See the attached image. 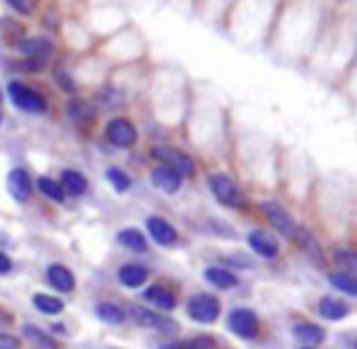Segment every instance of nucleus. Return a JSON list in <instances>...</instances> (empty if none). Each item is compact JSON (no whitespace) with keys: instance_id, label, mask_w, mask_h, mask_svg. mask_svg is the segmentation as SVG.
Instances as JSON below:
<instances>
[{"instance_id":"nucleus-1","label":"nucleus","mask_w":357,"mask_h":349,"mask_svg":"<svg viewBox=\"0 0 357 349\" xmlns=\"http://www.w3.org/2000/svg\"><path fill=\"white\" fill-rule=\"evenodd\" d=\"M186 310H189L191 320H196V323H201V325H211V323H215L220 315V300L211 293H199L189 300Z\"/></svg>"},{"instance_id":"nucleus-2","label":"nucleus","mask_w":357,"mask_h":349,"mask_svg":"<svg viewBox=\"0 0 357 349\" xmlns=\"http://www.w3.org/2000/svg\"><path fill=\"white\" fill-rule=\"evenodd\" d=\"M8 95H10L13 105L25 110V113H45L47 110V100L25 84H10L8 86Z\"/></svg>"},{"instance_id":"nucleus-3","label":"nucleus","mask_w":357,"mask_h":349,"mask_svg":"<svg viewBox=\"0 0 357 349\" xmlns=\"http://www.w3.org/2000/svg\"><path fill=\"white\" fill-rule=\"evenodd\" d=\"M208 186H211V191H213V196L218 198V203H223V205L240 208L245 203L243 191H240L233 183V178L225 176V173H213V176L208 178Z\"/></svg>"},{"instance_id":"nucleus-4","label":"nucleus","mask_w":357,"mask_h":349,"mask_svg":"<svg viewBox=\"0 0 357 349\" xmlns=\"http://www.w3.org/2000/svg\"><path fill=\"white\" fill-rule=\"evenodd\" d=\"M154 157L164 164V166L174 169L181 178H189L196 173V164L189 154L178 152V149H172V147H162V149H154Z\"/></svg>"},{"instance_id":"nucleus-5","label":"nucleus","mask_w":357,"mask_h":349,"mask_svg":"<svg viewBox=\"0 0 357 349\" xmlns=\"http://www.w3.org/2000/svg\"><path fill=\"white\" fill-rule=\"evenodd\" d=\"M125 318H130L135 325H142V327H159V329H176V325L172 320H167L164 315L152 313L149 308H142L139 303H130L123 308Z\"/></svg>"},{"instance_id":"nucleus-6","label":"nucleus","mask_w":357,"mask_h":349,"mask_svg":"<svg viewBox=\"0 0 357 349\" xmlns=\"http://www.w3.org/2000/svg\"><path fill=\"white\" fill-rule=\"evenodd\" d=\"M228 327H230V332L238 334V337L252 339L255 334H257V329H259V320H257V315H255V310L235 308L233 313H230V318H228Z\"/></svg>"},{"instance_id":"nucleus-7","label":"nucleus","mask_w":357,"mask_h":349,"mask_svg":"<svg viewBox=\"0 0 357 349\" xmlns=\"http://www.w3.org/2000/svg\"><path fill=\"white\" fill-rule=\"evenodd\" d=\"M105 137H108L115 147L128 149L137 142V130H135V125L130 123V120L115 118V120H110L108 127H105Z\"/></svg>"},{"instance_id":"nucleus-8","label":"nucleus","mask_w":357,"mask_h":349,"mask_svg":"<svg viewBox=\"0 0 357 349\" xmlns=\"http://www.w3.org/2000/svg\"><path fill=\"white\" fill-rule=\"evenodd\" d=\"M262 210H264V217H267V220L274 225V230H279L282 235L291 237V240L296 237L298 225L291 220V215H289V212L284 210V208L279 205V203H264Z\"/></svg>"},{"instance_id":"nucleus-9","label":"nucleus","mask_w":357,"mask_h":349,"mask_svg":"<svg viewBox=\"0 0 357 349\" xmlns=\"http://www.w3.org/2000/svg\"><path fill=\"white\" fill-rule=\"evenodd\" d=\"M8 191H10V196L15 198L17 203H25L27 198H30L32 183L25 169H13V171L8 173Z\"/></svg>"},{"instance_id":"nucleus-10","label":"nucleus","mask_w":357,"mask_h":349,"mask_svg":"<svg viewBox=\"0 0 357 349\" xmlns=\"http://www.w3.org/2000/svg\"><path fill=\"white\" fill-rule=\"evenodd\" d=\"M147 232L152 235V240L157 242V245H164V247L174 245V242L178 240L176 230H174V227L169 225L164 217H149V220H147Z\"/></svg>"},{"instance_id":"nucleus-11","label":"nucleus","mask_w":357,"mask_h":349,"mask_svg":"<svg viewBox=\"0 0 357 349\" xmlns=\"http://www.w3.org/2000/svg\"><path fill=\"white\" fill-rule=\"evenodd\" d=\"M152 183L162 193H169V196H172V193H176L178 188H181V176H178L174 169H169L162 164V166H157L152 171Z\"/></svg>"},{"instance_id":"nucleus-12","label":"nucleus","mask_w":357,"mask_h":349,"mask_svg":"<svg viewBox=\"0 0 357 349\" xmlns=\"http://www.w3.org/2000/svg\"><path fill=\"white\" fill-rule=\"evenodd\" d=\"M47 279H50V284L54 286L59 293H71V290L76 288L74 274H71L64 264H52L50 269H47Z\"/></svg>"},{"instance_id":"nucleus-13","label":"nucleus","mask_w":357,"mask_h":349,"mask_svg":"<svg viewBox=\"0 0 357 349\" xmlns=\"http://www.w3.org/2000/svg\"><path fill=\"white\" fill-rule=\"evenodd\" d=\"M52 42L50 40H45V37H30V40H25V42H20L17 45V52L20 54H25V56H30V59H45L47 61V56L52 54Z\"/></svg>"},{"instance_id":"nucleus-14","label":"nucleus","mask_w":357,"mask_h":349,"mask_svg":"<svg viewBox=\"0 0 357 349\" xmlns=\"http://www.w3.org/2000/svg\"><path fill=\"white\" fill-rule=\"evenodd\" d=\"M59 186H61V191H64L66 196H84L86 188H89V181H86L84 173L74 171V169H66V171L61 173Z\"/></svg>"},{"instance_id":"nucleus-15","label":"nucleus","mask_w":357,"mask_h":349,"mask_svg":"<svg viewBox=\"0 0 357 349\" xmlns=\"http://www.w3.org/2000/svg\"><path fill=\"white\" fill-rule=\"evenodd\" d=\"M147 276H149V271L144 269L142 264H125V266H120V271H118L120 284L128 286V288H139V286L147 281Z\"/></svg>"},{"instance_id":"nucleus-16","label":"nucleus","mask_w":357,"mask_h":349,"mask_svg":"<svg viewBox=\"0 0 357 349\" xmlns=\"http://www.w3.org/2000/svg\"><path fill=\"white\" fill-rule=\"evenodd\" d=\"M248 242L259 256H264V259H274V256H277L279 245L272 235H267V232H252Z\"/></svg>"},{"instance_id":"nucleus-17","label":"nucleus","mask_w":357,"mask_h":349,"mask_svg":"<svg viewBox=\"0 0 357 349\" xmlns=\"http://www.w3.org/2000/svg\"><path fill=\"white\" fill-rule=\"evenodd\" d=\"M206 281L220 290L235 288V286H238V276L230 269H223V266H208V269H206Z\"/></svg>"},{"instance_id":"nucleus-18","label":"nucleus","mask_w":357,"mask_h":349,"mask_svg":"<svg viewBox=\"0 0 357 349\" xmlns=\"http://www.w3.org/2000/svg\"><path fill=\"white\" fill-rule=\"evenodd\" d=\"M318 313H321L326 320H342V318L350 315V305L342 303V300H337V298L326 295V298H321V303H318Z\"/></svg>"},{"instance_id":"nucleus-19","label":"nucleus","mask_w":357,"mask_h":349,"mask_svg":"<svg viewBox=\"0 0 357 349\" xmlns=\"http://www.w3.org/2000/svg\"><path fill=\"white\" fill-rule=\"evenodd\" d=\"M144 298L149 300L152 305H157L159 310H174L176 308V298H174V293H169L167 288H162V286H152V288L144 290Z\"/></svg>"},{"instance_id":"nucleus-20","label":"nucleus","mask_w":357,"mask_h":349,"mask_svg":"<svg viewBox=\"0 0 357 349\" xmlns=\"http://www.w3.org/2000/svg\"><path fill=\"white\" fill-rule=\"evenodd\" d=\"M294 334H296V339H301V342H306V344H318L326 339V329L318 327V325H313V323L296 325V327H294Z\"/></svg>"},{"instance_id":"nucleus-21","label":"nucleus","mask_w":357,"mask_h":349,"mask_svg":"<svg viewBox=\"0 0 357 349\" xmlns=\"http://www.w3.org/2000/svg\"><path fill=\"white\" fill-rule=\"evenodd\" d=\"M118 242H120L123 247H128V249H132V251H144V249H147V240H144L142 232L135 230V227H128V230H120Z\"/></svg>"},{"instance_id":"nucleus-22","label":"nucleus","mask_w":357,"mask_h":349,"mask_svg":"<svg viewBox=\"0 0 357 349\" xmlns=\"http://www.w3.org/2000/svg\"><path fill=\"white\" fill-rule=\"evenodd\" d=\"M32 305L45 315H59L61 310H64V303H61L59 298H54V295H45V293H37L35 298H32Z\"/></svg>"},{"instance_id":"nucleus-23","label":"nucleus","mask_w":357,"mask_h":349,"mask_svg":"<svg viewBox=\"0 0 357 349\" xmlns=\"http://www.w3.org/2000/svg\"><path fill=\"white\" fill-rule=\"evenodd\" d=\"M96 315H98L103 323H110V325H120L125 320L123 308L115 303H98L96 305Z\"/></svg>"},{"instance_id":"nucleus-24","label":"nucleus","mask_w":357,"mask_h":349,"mask_svg":"<svg viewBox=\"0 0 357 349\" xmlns=\"http://www.w3.org/2000/svg\"><path fill=\"white\" fill-rule=\"evenodd\" d=\"M331 286H335L337 290H342V293L347 295H357V281L352 274H347V271H335V274H331Z\"/></svg>"},{"instance_id":"nucleus-25","label":"nucleus","mask_w":357,"mask_h":349,"mask_svg":"<svg viewBox=\"0 0 357 349\" xmlns=\"http://www.w3.org/2000/svg\"><path fill=\"white\" fill-rule=\"evenodd\" d=\"M294 240L301 242V247L308 251V254H311V259L316 261V264H321V266L326 264V259H323V256H321V247H318V242L313 240V237L308 235L306 230H301V227H298V232H296V237H294Z\"/></svg>"},{"instance_id":"nucleus-26","label":"nucleus","mask_w":357,"mask_h":349,"mask_svg":"<svg viewBox=\"0 0 357 349\" xmlns=\"http://www.w3.org/2000/svg\"><path fill=\"white\" fill-rule=\"evenodd\" d=\"M105 178H108L110 186H113L118 193H125L130 186H132V181H130V176L123 171V169H118V166H110L108 171H105Z\"/></svg>"},{"instance_id":"nucleus-27","label":"nucleus","mask_w":357,"mask_h":349,"mask_svg":"<svg viewBox=\"0 0 357 349\" xmlns=\"http://www.w3.org/2000/svg\"><path fill=\"white\" fill-rule=\"evenodd\" d=\"M22 332H25L27 339H32V342L40 344V347H45V349H56V347H59V344H56L50 334L42 332V329L35 327V325H25V329H22Z\"/></svg>"},{"instance_id":"nucleus-28","label":"nucleus","mask_w":357,"mask_h":349,"mask_svg":"<svg viewBox=\"0 0 357 349\" xmlns=\"http://www.w3.org/2000/svg\"><path fill=\"white\" fill-rule=\"evenodd\" d=\"M37 188H40L42 196L52 198L54 203H61V201H64V191H61L59 181H52V178H45V176H42L40 181H37Z\"/></svg>"},{"instance_id":"nucleus-29","label":"nucleus","mask_w":357,"mask_h":349,"mask_svg":"<svg viewBox=\"0 0 357 349\" xmlns=\"http://www.w3.org/2000/svg\"><path fill=\"white\" fill-rule=\"evenodd\" d=\"M69 115L74 120H91L96 115L93 105L91 103H84V100H71L69 103Z\"/></svg>"},{"instance_id":"nucleus-30","label":"nucleus","mask_w":357,"mask_h":349,"mask_svg":"<svg viewBox=\"0 0 357 349\" xmlns=\"http://www.w3.org/2000/svg\"><path fill=\"white\" fill-rule=\"evenodd\" d=\"M335 261L340 266H345L347 274H352V271L357 269V259H355V254H352V251H335Z\"/></svg>"},{"instance_id":"nucleus-31","label":"nucleus","mask_w":357,"mask_h":349,"mask_svg":"<svg viewBox=\"0 0 357 349\" xmlns=\"http://www.w3.org/2000/svg\"><path fill=\"white\" fill-rule=\"evenodd\" d=\"M8 6L15 13H20V15H30L37 8V0H8Z\"/></svg>"},{"instance_id":"nucleus-32","label":"nucleus","mask_w":357,"mask_h":349,"mask_svg":"<svg viewBox=\"0 0 357 349\" xmlns=\"http://www.w3.org/2000/svg\"><path fill=\"white\" fill-rule=\"evenodd\" d=\"M0 349H20V339L15 334L0 332Z\"/></svg>"},{"instance_id":"nucleus-33","label":"nucleus","mask_w":357,"mask_h":349,"mask_svg":"<svg viewBox=\"0 0 357 349\" xmlns=\"http://www.w3.org/2000/svg\"><path fill=\"white\" fill-rule=\"evenodd\" d=\"M10 271H13V261H10V256L3 254V251H0V274H10Z\"/></svg>"},{"instance_id":"nucleus-34","label":"nucleus","mask_w":357,"mask_h":349,"mask_svg":"<svg viewBox=\"0 0 357 349\" xmlns=\"http://www.w3.org/2000/svg\"><path fill=\"white\" fill-rule=\"evenodd\" d=\"M56 79H59V86H61V88H64V91H69V93H74V88H76V86L69 81V76H66V74H56Z\"/></svg>"},{"instance_id":"nucleus-35","label":"nucleus","mask_w":357,"mask_h":349,"mask_svg":"<svg viewBox=\"0 0 357 349\" xmlns=\"http://www.w3.org/2000/svg\"><path fill=\"white\" fill-rule=\"evenodd\" d=\"M172 349H189V347H172Z\"/></svg>"},{"instance_id":"nucleus-36","label":"nucleus","mask_w":357,"mask_h":349,"mask_svg":"<svg viewBox=\"0 0 357 349\" xmlns=\"http://www.w3.org/2000/svg\"><path fill=\"white\" fill-rule=\"evenodd\" d=\"M303 349H311V347H303Z\"/></svg>"}]
</instances>
